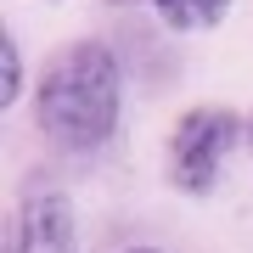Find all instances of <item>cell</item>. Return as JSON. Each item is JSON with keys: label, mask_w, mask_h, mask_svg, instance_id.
<instances>
[{"label": "cell", "mask_w": 253, "mask_h": 253, "mask_svg": "<svg viewBox=\"0 0 253 253\" xmlns=\"http://www.w3.org/2000/svg\"><path fill=\"white\" fill-rule=\"evenodd\" d=\"M118 107H124V73L118 56L101 40H73L68 51L51 56V68L40 73L34 96V124L40 135L62 152H96L101 141H113Z\"/></svg>", "instance_id": "1"}, {"label": "cell", "mask_w": 253, "mask_h": 253, "mask_svg": "<svg viewBox=\"0 0 253 253\" xmlns=\"http://www.w3.org/2000/svg\"><path fill=\"white\" fill-rule=\"evenodd\" d=\"M242 135H248V124L225 101L186 107L169 129V186L186 191V197H208L219 186V169H225V158L236 152Z\"/></svg>", "instance_id": "2"}, {"label": "cell", "mask_w": 253, "mask_h": 253, "mask_svg": "<svg viewBox=\"0 0 253 253\" xmlns=\"http://www.w3.org/2000/svg\"><path fill=\"white\" fill-rule=\"evenodd\" d=\"M11 253H79V231H73V208L68 197H28L17 214V242Z\"/></svg>", "instance_id": "3"}, {"label": "cell", "mask_w": 253, "mask_h": 253, "mask_svg": "<svg viewBox=\"0 0 253 253\" xmlns=\"http://www.w3.org/2000/svg\"><path fill=\"white\" fill-rule=\"evenodd\" d=\"M158 23L174 34H197V28H219L231 11V0H152Z\"/></svg>", "instance_id": "4"}, {"label": "cell", "mask_w": 253, "mask_h": 253, "mask_svg": "<svg viewBox=\"0 0 253 253\" xmlns=\"http://www.w3.org/2000/svg\"><path fill=\"white\" fill-rule=\"evenodd\" d=\"M17 96H23V56H17V40H0V101L6 107H17Z\"/></svg>", "instance_id": "5"}, {"label": "cell", "mask_w": 253, "mask_h": 253, "mask_svg": "<svg viewBox=\"0 0 253 253\" xmlns=\"http://www.w3.org/2000/svg\"><path fill=\"white\" fill-rule=\"evenodd\" d=\"M248 146H253V113H248Z\"/></svg>", "instance_id": "6"}, {"label": "cell", "mask_w": 253, "mask_h": 253, "mask_svg": "<svg viewBox=\"0 0 253 253\" xmlns=\"http://www.w3.org/2000/svg\"><path fill=\"white\" fill-rule=\"evenodd\" d=\"M129 253H158V248H129Z\"/></svg>", "instance_id": "7"}]
</instances>
